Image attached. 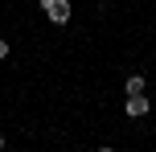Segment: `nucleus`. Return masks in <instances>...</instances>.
<instances>
[{
    "label": "nucleus",
    "mask_w": 156,
    "mask_h": 152,
    "mask_svg": "<svg viewBox=\"0 0 156 152\" xmlns=\"http://www.w3.org/2000/svg\"><path fill=\"white\" fill-rule=\"evenodd\" d=\"M37 4H41V12H45L49 25H70V16H74L70 0H37Z\"/></svg>",
    "instance_id": "1"
},
{
    "label": "nucleus",
    "mask_w": 156,
    "mask_h": 152,
    "mask_svg": "<svg viewBox=\"0 0 156 152\" xmlns=\"http://www.w3.org/2000/svg\"><path fill=\"white\" fill-rule=\"evenodd\" d=\"M148 111H152V103H148L144 95H127V99H123V115H127V119H144Z\"/></svg>",
    "instance_id": "2"
},
{
    "label": "nucleus",
    "mask_w": 156,
    "mask_h": 152,
    "mask_svg": "<svg viewBox=\"0 0 156 152\" xmlns=\"http://www.w3.org/2000/svg\"><path fill=\"white\" fill-rule=\"evenodd\" d=\"M144 90H148V78L144 74H127L123 78V95H144Z\"/></svg>",
    "instance_id": "3"
},
{
    "label": "nucleus",
    "mask_w": 156,
    "mask_h": 152,
    "mask_svg": "<svg viewBox=\"0 0 156 152\" xmlns=\"http://www.w3.org/2000/svg\"><path fill=\"white\" fill-rule=\"evenodd\" d=\"M4 58H8V41L0 37V62H4Z\"/></svg>",
    "instance_id": "4"
},
{
    "label": "nucleus",
    "mask_w": 156,
    "mask_h": 152,
    "mask_svg": "<svg viewBox=\"0 0 156 152\" xmlns=\"http://www.w3.org/2000/svg\"><path fill=\"white\" fill-rule=\"evenodd\" d=\"M94 152H115V148H94Z\"/></svg>",
    "instance_id": "5"
},
{
    "label": "nucleus",
    "mask_w": 156,
    "mask_h": 152,
    "mask_svg": "<svg viewBox=\"0 0 156 152\" xmlns=\"http://www.w3.org/2000/svg\"><path fill=\"white\" fill-rule=\"evenodd\" d=\"M0 152H4V136H0Z\"/></svg>",
    "instance_id": "6"
}]
</instances>
